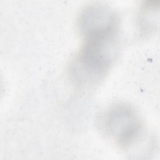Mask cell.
<instances>
[{
    "mask_svg": "<svg viewBox=\"0 0 160 160\" xmlns=\"http://www.w3.org/2000/svg\"><path fill=\"white\" fill-rule=\"evenodd\" d=\"M118 52L117 34L86 37L74 64V76L83 82L99 80L112 64Z\"/></svg>",
    "mask_w": 160,
    "mask_h": 160,
    "instance_id": "6da1fadb",
    "label": "cell"
},
{
    "mask_svg": "<svg viewBox=\"0 0 160 160\" xmlns=\"http://www.w3.org/2000/svg\"><path fill=\"white\" fill-rule=\"evenodd\" d=\"M102 130L118 144L126 146L136 140L141 133L142 124L134 109L119 104L108 109L101 116Z\"/></svg>",
    "mask_w": 160,
    "mask_h": 160,
    "instance_id": "7a4b0ae2",
    "label": "cell"
},
{
    "mask_svg": "<svg viewBox=\"0 0 160 160\" xmlns=\"http://www.w3.org/2000/svg\"><path fill=\"white\" fill-rule=\"evenodd\" d=\"M79 27L85 36L117 34L119 19L114 11L104 6L85 8L79 18Z\"/></svg>",
    "mask_w": 160,
    "mask_h": 160,
    "instance_id": "3957f363",
    "label": "cell"
}]
</instances>
